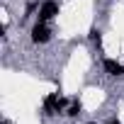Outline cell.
Here are the masks:
<instances>
[{"label":"cell","instance_id":"6","mask_svg":"<svg viewBox=\"0 0 124 124\" xmlns=\"http://www.w3.org/2000/svg\"><path fill=\"white\" fill-rule=\"evenodd\" d=\"M90 39H95V41L100 44V29H93V32H90Z\"/></svg>","mask_w":124,"mask_h":124},{"label":"cell","instance_id":"2","mask_svg":"<svg viewBox=\"0 0 124 124\" xmlns=\"http://www.w3.org/2000/svg\"><path fill=\"white\" fill-rule=\"evenodd\" d=\"M56 12H58V5H56V3H51V0H46V3L41 5V10H39V22H46V20H51Z\"/></svg>","mask_w":124,"mask_h":124},{"label":"cell","instance_id":"3","mask_svg":"<svg viewBox=\"0 0 124 124\" xmlns=\"http://www.w3.org/2000/svg\"><path fill=\"white\" fill-rule=\"evenodd\" d=\"M32 41H37V44L49 41V29H46V24H44V22H39V24L32 29Z\"/></svg>","mask_w":124,"mask_h":124},{"label":"cell","instance_id":"8","mask_svg":"<svg viewBox=\"0 0 124 124\" xmlns=\"http://www.w3.org/2000/svg\"><path fill=\"white\" fill-rule=\"evenodd\" d=\"M3 124H10V122H3Z\"/></svg>","mask_w":124,"mask_h":124},{"label":"cell","instance_id":"5","mask_svg":"<svg viewBox=\"0 0 124 124\" xmlns=\"http://www.w3.org/2000/svg\"><path fill=\"white\" fill-rule=\"evenodd\" d=\"M66 114H68V117H78V114H80V102H73L71 109H68Z\"/></svg>","mask_w":124,"mask_h":124},{"label":"cell","instance_id":"7","mask_svg":"<svg viewBox=\"0 0 124 124\" xmlns=\"http://www.w3.org/2000/svg\"><path fill=\"white\" fill-rule=\"evenodd\" d=\"M109 124H119V122H117V119H112V122H109Z\"/></svg>","mask_w":124,"mask_h":124},{"label":"cell","instance_id":"1","mask_svg":"<svg viewBox=\"0 0 124 124\" xmlns=\"http://www.w3.org/2000/svg\"><path fill=\"white\" fill-rule=\"evenodd\" d=\"M63 105H66V100L58 97V95H49V97L44 100V109H46V114H56Z\"/></svg>","mask_w":124,"mask_h":124},{"label":"cell","instance_id":"4","mask_svg":"<svg viewBox=\"0 0 124 124\" xmlns=\"http://www.w3.org/2000/svg\"><path fill=\"white\" fill-rule=\"evenodd\" d=\"M102 66H105V71H107L109 76H124V66L117 63V61H112V58H105Z\"/></svg>","mask_w":124,"mask_h":124}]
</instances>
